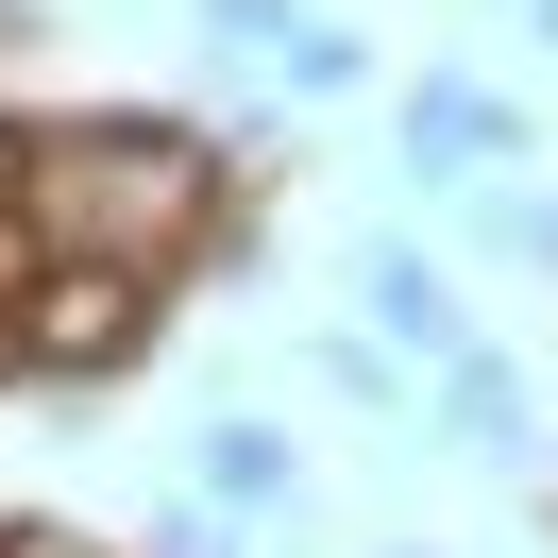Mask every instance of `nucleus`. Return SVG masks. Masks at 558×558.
<instances>
[{
    "label": "nucleus",
    "instance_id": "1",
    "mask_svg": "<svg viewBox=\"0 0 558 558\" xmlns=\"http://www.w3.org/2000/svg\"><path fill=\"white\" fill-rule=\"evenodd\" d=\"M238 170H220V136H186V119H35V170H17V220H35L51 254H119V271H204V254H238Z\"/></svg>",
    "mask_w": 558,
    "mask_h": 558
},
{
    "label": "nucleus",
    "instance_id": "2",
    "mask_svg": "<svg viewBox=\"0 0 558 558\" xmlns=\"http://www.w3.org/2000/svg\"><path fill=\"white\" fill-rule=\"evenodd\" d=\"M153 339H170V288H153V271L51 254V271L17 288V322H0V373H17V389H119Z\"/></svg>",
    "mask_w": 558,
    "mask_h": 558
},
{
    "label": "nucleus",
    "instance_id": "3",
    "mask_svg": "<svg viewBox=\"0 0 558 558\" xmlns=\"http://www.w3.org/2000/svg\"><path fill=\"white\" fill-rule=\"evenodd\" d=\"M186 474H204V508H220V524H238V508L271 524L288 490H305V440H288V423H254V407H220V423H204V457H186Z\"/></svg>",
    "mask_w": 558,
    "mask_h": 558
},
{
    "label": "nucleus",
    "instance_id": "4",
    "mask_svg": "<svg viewBox=\"0 0 558 558\" xmlns=\"http://www.w3.org/2000/svg\"><path fill=\"white\" fill-rule=\"evenodd\" d=\"M355 305H373V355H457V288H440V254L373 238V254H355Z\"/></svg>",
    "mask_w": 558,
    "mask_h": 558
},
{
    "label": "nucleus",
    "instance_id": "5",
    "mask_svg": "<svg viewBox=\"0 0 558 558\" xmlns=\"http://www.w3.org/2000/svg\"><path fill=\"white\" fill-rule=\"evenodd\" d=\"M490 153H524V119L490 102V85H457V69H440V85H407V170H423V186L490 170Z\"/></svg>",
    "mask_w": 558,
    "mask_h": 558
},
{
    "label": "nucleus",
    "instance_id": "6",
    "mask_svg": "<svg viewBox=\"0 0 558 558\" xmlns=\"http://www.w3.org/2000/svg\"><path fill=\"white\" fill-rule=\"evenodd\" d=\"M440 440H457V457H524V373H508L490 339L440 355Z\"/></svg>",
    "mask_w": 558,
    "mask_h": 558
},
{
    "label": "nucleus",
    "instance_id": "7",
    "mask_svg": "<svg viewBox=\"0 0 558 558\" xmlns=\"http://www.w3.org/2000/svg\"><path fill=\"white\" fill-rule=\"evenodd\" d=\"M186 17H204V51H238V69H254V51H288V35H305V0H186Z\"/></svg>",
    "mask_w": 558,
    "mask_h": 558
},
{
    "label": "nucleus",
    "instance_id": "8",
    "mask_svg": "<svg viewBox=\"0 0 558 558\" xmlns=\"http://www.w3.org/2000/svg\"><path fill=\"white\" fill-rule=\"evenodd\" d=\"M271 69H288V85H305V102H339V85H355V69H373V51H355V35H339V17H305V35H288V51H271Z\"/></svg>",
    "mask_w": 558,
    "mask_h": 558
},
{
    "label": "nucleus",
    "instance_id": "9",
    "mask_svg": "<svg viewBox=\"0 0 558 558\" xmlns=\"http://www.w3.org/2000/svg\"><path fill=\"white\" fill-rule=\"evenodd\" d=\"M322 389H339V407H407V389H389V355H373V339H322Z\"/></svg>",
    "mask_w": 558,
    "mask_h": 558
},
{
    "label": "nucleus",
    "instance_id": "10",
    "mask_svg": "<svg viewBox=\"0 0 558 558\" xmlns=\"http://www.w3.org/2000/svg\"><path fill=\"white\" fill-rule=\"evenodd\" d=\"M153 558H238V524H220L204 490H186V508H153Z\"/></svg>",
    "mask_w": 558,
    "mask_h": 558
},
{
    "label": "nucleus",
    "instance_id": "11",
    "mask_svg": "<svg viewBox=\"0 0 558 558\" xmlns=\"http://www.w3.org/2000/svg\"><path fill=\"white\" fill-rule=\"evenodd\" d=\"M0 558H102L85 524H51V508H0Z\"/></svg>",
    "mask_w": 558,
    "mask_h": 558
},
{
    "label": "nucleus",
    "instance_id": "12",
    "mask_svg": "<svg viewBox=\"0 0 558 558\" xmlns=\"http://www.w3.org/2000/svg\"><path fill=\"white\" fill-rule=\"evenodd\" d=\"M17 170H35V119H0V204H17Z\"/></svg>",
    "mask_w": 558,
    "mask_h": 558
},
{
    "label": "nucleus",
    "instance_id": "13",
    "mask_svg": "<svg viewBox=\"0 0 558 558\" xmlns=\"http://www.w3.org/2000/svg\"><path fill=\"white\" fill-rule=\"evenodd\" d=\"M524 35H542V51H558V0H524Z\"/></svg>",
    "mask_w": 558,
    "mask_h": 558
},
{
    "label": "nucleus",
    "instance_id": "14",
    "mask_svg": "<svg viewBox=\"0 0 558 558\" xmlns=\"http://www.w3.org/2000/svg\"><path fill=\"white\" fill-rule=\"evenodd\" d=\"M389 558H440V542H389Z\"/></svg>",
    "mask_w": 558,
    "mask_h": 558
}]
</instances>
